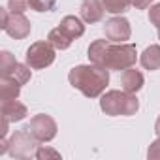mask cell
<instances>
[{
	"mask_svg": "<svg viewBox=\"0 0 160 160\" xmlns=\"http://www.w3.org/2000/svg\"><path fill=\"white\" fill-rule=\"evenodd\" d=\"M104 34L109 42H117V43H124L126 40H130L132 28L128 19L124 17H111L109 21H106L104 25Z\"/></svg>",
	"mask_w": 160,
	"mask_h": 160,
	"instance_id": "9",
	"label": "cell"
},
{
	"mask_svg": "<svg viewBox=\"0 0 160 160\" xmlns=\"http://www.w3.org/2000/svg\"><path fill=\"white\" fill-rule=\"evenodd\" d=\"M89 60L108 70H126L132 68L138 60L136 45L117 43L109 40H96L89 47Z\"/></svg>",
	"mask_w": 160,
	"mask_h": 160,
	"instance_id": "1",
	"label": "cell"
},
{
	"mask_svg": "<svg viewBox=\"0 0 160 160\" xmlns=\"http://www.w3.org/2000/svg\"><path fill=\"white\" fill-rule=\"evenodd\" d=\"M152 4V0H132V6L136 10H147Z\"/></svg>",
	"mask_w": 160,
	"mask_h": 160,
	"instance_id": "23",
	"label": "cell"
},
{
	"mask_svg": "<svg viewBox=\"0 0 160 160\" xmlns=\"http://www.w3.org/2000/svg\"><path fill=\"white\" fill-rule=\"evenodd\" d=\"M47 42L55 47V49H58V51H64V49H68L70 45H72V42H73V38H70L60 27H57V28H53L49 34H47Z\"/></svg>",
	"mask_w": 160,
	"mask_h": 160,
	"instance_id": "16",
	"label": "cell"
},
{
	"mask_svg": "<svg viewBox=\"0 0 160 160\" xmlns=\"http://www.w3.org/2000/svg\"><path fill=\"white\" fill-rule=\"evenodd\" d=\"M34 156L40 158V160H43V158H60V152H57L55 149H49V147H40Z\"/></svg>",
	"mask_w": 160,
	"mask_h": 160,
	"instance_id": "20",
	"label": "cell"
},
{
	"mask_svg": "<svg viewBox=\"0 0 160 160\" xmlns=\"http://www.w3.org/2000/svg\"><path fill=\"white\" fill-rule=\"evenodd\" d=\"M55 47L49 42H34L27 49L25 60L32 70H43L55 62Z\"/></svg>",
	"mask_w": 160,
	"mask_h": 160,
	"instance_id": "4",
	"label": "cell"
},
{
	"mask_svg": "<svg viewBox=\"0 0 160 160\" xmlns=\"http://www.w3.org/2000/svg\"><path fill=\"white\" fill-rule=\"evenodd\" d=\"M0 73L4 77H12L15 81H19L21 85L30 81V66L21 64L15 60V57L10 51H2L0 53Z\"/></svg>",
	"mask_w": 160,
	"mask_h": 160,
	"instance_id": "6",
	"label": "cell"
},
{
	"mask_svg": "<svg viewBox=\"0 0 160 160\" xmlns=\"http://www.w3.org/2000/svg\"><path fill=\"white\" fill-rule=\"evenodd\" d=\"M158 38H160V28H158Z\"/></svg>",
	"mask_w": 160,
	"mask_h": 160,
	"instance_id": "25",
	"label": "cell"
},
{
	"mask_svg": "<svg viewBox=\"0 0 160 160\" xmlns=\"http://www.w3.org/2000/svg\"><path fill=\"white\" fill-rule=\"evenodd\" d=\"M149 21H151V25H154L156 28H160V2L154 4V6H151V10H149Z\"/></svg>",
	"mask_w": 160,
	"mask_h": 160,
	"instance_id": "21",
	"label": "cell"
},
{
	"mask_svg": "<svg viewBox=\"0 0 160 160\" xmlns=\"http://www.w3.org/2000/svg\"><path fill=\"white\" fill-rule=\"evenodd\" d=\"M81 19L85 21V23H98V21H102V17H104V12H106V8H104V4H102V0H83V4H81Z\"/></svg>",
	"mask_w": 160,
	"mask_h": 160,
	"instance_id": "10",
	"label": "cell"
},
{
	"mask_svg": "<svg viewBox=\"0 0 160 160\" xmlns=\"http://www.w3.org/2000/svg\"><path fill=\"white\" fill-rule=\"evenodd\" d=\"M57 0H30V10L34 12H51Z\"/></svg>",
	"mask_w": 160,
	"mask_h": 160,
	"instance_id": "18",
	"label": "cell"
},
{
	"mask_svg": "<svg viewBox=\"0 0 160 160\" xmlns=\"http://www.w3.org/2000/svg\"><path fill=\"white\" fill-rule=\"evenodd\" d=\"M139 62L145 70H151V72L160 70V45H149L141 53Z\"/></svg>",
	"mask_w": 160,
	"mask_h": 160,
	"instance_id": "15",
	"label": "cell"
},
{
	"mask_svg": "<svg viewBox=\"0 0 160 160\" xmlns=\"http://www.w3.org/2000/svg\"><path fill=\"white\" fill-rule=\"evenodd\" d=\"M58 27H60L70 38H73V40L81 38V36L85 34V25H83V21L79 19V17H75V15H66V17L60 21Z\"/></svg>",
	"mask_w": 160,
	"mask_h": 160,
	"instance_id": "13",
	"label": "cell"
},
{
	"mask_svg": "<svg viewBox=\"0 0 160 160\" xmlns=\"http://www.w3.org/2000/svg\"><path fill=\"white\" fill-rule=\"evenodd\" d=\"M27 115H28L27 106L21 104L17 98H15V100L2 102V119H6V121H10V122H19V121H23Z\"/></svg>",
	"mask_w": 160,
	"mask_h": 160,
	"instance_id": "11",
	"label": "cell"
},
{
	"mask_svg": "<svg viewBox=\"0 0 160 160\" xmlns=\"http://www.w3.org/2000/svg\"><path fill=\"white\" fill-rule=\"evenodd\" d=\"M145 83V79H143V73L139 70H132V68H126L121 75V87L122 91L126 92H138Z\"/></svg>",
	"mask_w": 160,
	"mask_h": 160,
	"instance_id": "12",
	"label": "cell"
},
{
	"mask_svg": "<svg viewBox=\"0 0 160 160\" xmlns=\"http://www.w3.org/2000/svg\"><path fill=\"white\" fill-rule=\"evenodd\" d=\"M30 8V0H8V10L13 13H25Z\"/></svg>",
	"mask_w": 160,
	"mask_h": 160,
	"instance_id": "19",
	"label": "cell"
},
{
	"mask_svg": "<svg viewBox=\"0 0 160 160\" xmlns=\"http://www.w3.org/2000/svg\"><path fill=\"white\" fill-rule=\"evenodd\" d=\"M28 132L40 141V143H45V141H51L55 136H57V122L53 117L45 115V113H40V115H34L30 119V124L27 126Z\"/></svg>",
	"mask_w": 160,
	"mask_h": 160,
	"instance_id": "8",
	"label": "cell"
},
{
	"mask_svg": "<svg viewBox=\"0 0 160 160\" xmlns=\"http://www.w3.org/2000/svg\"><path fill=\"white\" fill-rule=\"evenodd\" d=\"M102 4L109 13H124L132 6V0H102Z\"/></svg>",
	"mask_w": 160,
	"mask_h": 160,
	"instance_id": "17",
	"label": "cell"
},
{
	"mask_svg": "<svg viewBox=\"0 0 160 160\" xmlns=\"http://www.w3.org/2000/svg\"><path fill=\"white\" fill-rule=\"evenodd\" d=\"M2 15V27L8 36L15 38V40H23L30 34V21L25 17V13H13L10 10H0Z\"/></svg>",
	"mask_w": 160,
	"mask_h": 160,
	"instance_id": "7",
	"label": "cell"
},
{
	"mask_svg": "<svg viewBox=\"0 0 160 160\" xmlns=\"http://www.w3.org/2000/svg\"><path fill=\"white\" fill-rule=\"evenodd\" d=\"M21 87L23 85L19 81H15V79H12V77H4L2 75V79H0V100H2V102L15 100L19 96V92H21Z\"/></svg>",
	"mask_w": 160,
	"mask_h": 160,
	"instance_id": "14",
	"label": "cell"
},
{
	"mask_svg": "<svg viewBox=\"0 0 160 160\" xmlns=\"http://www.w3.org/2000/svg\"><path fill=\"white\" fill-rule=\"evenodd\" d=\"M40 141L28 132V128L25 130H17L12 134V138L8 139V152L13 158H27L30 154H36L34 149Z\"/></svg>",
	"mask_w": 160,
	"mask_h": 160,
	"instance_id": "5",
	"label": "cell"
},
{
	"mask_svg": "<svg viewBox=\"0 0 160 160\" xmlns=\"http://www.w3.org/2000/svg\"><path fill=\"white\" fill-rule=\"evenodd\" d=\"M147 156H149L151 160L160 158V138H158V139H154V141L151 143V147H149V151H147Z\"/></svg>",
	"mask_w": 160,
	"mask_h": 160,
	"instance_id": "22",
	"label": "cell"
},
{
	"mask_svg": "<svg viewBox=\"0 0 160 160\" xmlns=\"http://www.w3.org/2000/svg\"><path fill=\"white\" fill-rule=\"evenodd\" d=\"M154 132H156V138H160V117H158L156 122H154Z\"/></svg>",
	"mask_w": 160,
	"mask_h": 160,
	"instance_id": "24",
	"label": "cell"
},
{
	"mask_svg": "<svg viewBox=\"0 0 160 160\" xmlns=\"http://www.w3.org/2000/svg\"><path fill=\"white\" fill-rule=\"evenodd\" d=\"M100 109L111 117H117V115L130 117V115H136V111L139 109V102L134 92L108 91L100 100Z\"/></svg>",
	"mask_w": 160,
	"mask_h": 160,
	"instance_id": "3",
	"label": "cell"
},
{
	"mask_svg": "<svg viewBox=\"0 0 160 160\" xmlns=\"http://www.w3.org/2000/svg\"><path fill=\"white\" fill-rule=\"evenodd\" d=\"M68 81L87 98H98L109 83V70L98 64H81L70 70Z\"/></svg>",
	"mask_w": 160,
	"mask_h": 160,
	"instance_id": "2",
	"label": "cell"
}]
</instances>
